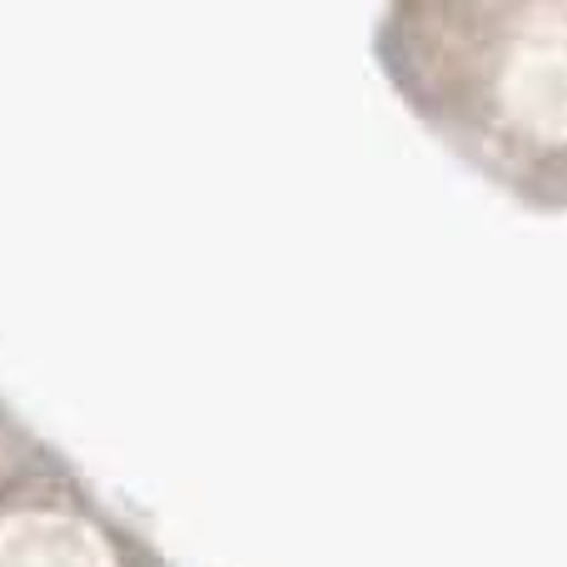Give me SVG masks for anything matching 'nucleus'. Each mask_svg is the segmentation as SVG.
Returning <instances> with one entry per match:
<instances>
[]
</instances>
